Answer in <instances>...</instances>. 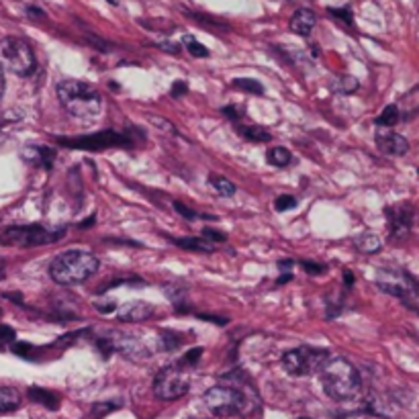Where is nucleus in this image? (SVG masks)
<instances>
[{
  "label": "nucleus",
  "instance_id": "1",
  "mask_svg": "<svg viewBox=\"0 0 419 419\" xmlns=\"http://www.w3.org/2000/svg\"><path fill=\"white\" fill-rule=\"evenodd\" d=\"M203 401L215 415H240L258 407L260 399L252 380L246 373H229L223 383L209 389L203 395Z\"/></svg>",
  "mask_w": 419,
  "mask_h": 419
},
{
  "label": "nucleus",
  "instance_id": "2",
  "mask_svg": "<svg viewBox=\"0 0 419 419\" xmlns=\"http://www.w3.org/2000/svg\"><path fill=\"white\" fill-rule=\"evenodd\" d=\"M321 387L333 401L354 399L362 390V378L358 368L345 358H330L321 368Z\"/></svg>",
  "mask_w": 419,
  "mask_h": 419
},
{
  "label": "nucleus",
  "instance_id": "3",
  "mask_svg": "<svg viewBox=\"0 0 419 419\" xmlns=\"http://www.w3.org/2000/svg\"><path fill=\"white\" fill-rule=\"evenodd\" d=\"M99 270V258L86 250H66L49 264V276L54 283L64 286L78 285L89 281Z\"/></svg>",
  "mask_w": 419,
  "mask_h": 419
},
{
  "label": "nucleus",
  "instance_id": "4",
  "mask_svg": "<svg viewBox=\"0 0 419 419\" xmlns=\"http://www.w3.org/2000/svg\"><path fill=\"white\" fill-rule=\"evenodd\" d=\"M58 99L66 113L74 119H94L103 108L101 92L82 80H61L58 84Z\"/></svg>",
  "mask_w": 419,
  "mask_h": 419
},
{
  "label": "nucleus",
  "instance_id": "5",
  "mask_svg": "<svg viewBox=\"0 0 419 419\" xmlns=\"http://www.w3.org/2000/svg\"><path fill=\"white\" fill-rule=\"evenodd\" d=\"M66 236V227H45V225H16L0 233L2 246H19V248H39L56 243Z\"/></svg>",
  "mask_w": 419,
  "mask_h": 419
},
{
  "label": "nucleus",
  "instance_id": "6",
  "mask_svg": "<svg viewBox=\"0 0 419 419\" xmlns=\"http://www.w3.org/2000/svg\"><path fill=\"white\" fill-rule=\"evenodd\" d=\"M330 352L323 348H313V345H301L283 356V368L293 376H309L319 375L321 368L328 364Z\"/></svg>",
  "mask_w": 419,
  "mask_h": 419
},
{
  "label": "nucleus",
  "instance_id": "7",
  "mask_svg": "<svg viewBox=\"0 0 419 419\" xmlns=\"http://www.w3.org/2000/svg\"><path fill=\"white\" fill-rule=\"evenodd\" d=\"M191 389V375L186 366L182 364H170L162 368L153 378V395L162 401H176L184 397Z\"/></svg>",
  "mask_w": 419,
  "mask_h": 419
},
{
  "label": "nucleus",
  "instance_id": "8",
  "mask_svg": "<svg viewBox=\"0 0 419 419\" xmlns=\"http://www.w3.org/2000/svg\"><path fill=\"white\" fill-rule=\"evenodd\" d=\"M0 58L4 66L16 76H31L35 70V54L31 45L21 37H6L0 44Z\"/></svg>",
  "mask_w": 419,
  "mask_h": 419
},
{
  "label": "nucleus",
  "instance_id": "9",
  "mask_svg": "<svg viewBox=\"0 0 419 419\" xmlns=\"http://www.w3.org/2000/svg\"><path fill=\"white\" fill-rule=\"evenodd\" d=\"M376 286L393 297L399 299H411L419 291L418 281L401 268H383L376 274Z\"/></svg>",
  "mask_w": 419,
  "mask_h": 419
},
{
  "label": "nucleus",
  "instance_id": "10",
  "mask_svg": "<svg viewBox=\"0 0 419 419\" xmlns=\"http://www.w3.org/2000/svg\"><path fill=\"white\" fill-rule=\"evenodd\" d=\"M56 141L64 148H70V150L89 151L106 150V148H113V146H129L131 143V139L127 135L113 131V129H105L101 133L84 135V137H58Z\"/></svg>",
  "mask_w": 419,
  "mask_h": 419
},
{
  "label": "nucleus",
  "instance_id": "11",
  "mask_svg": "<svg viewBox=\"0 0 419 419\" xmlns=\"http://www.w3.org/2000/svg\"><path fill=\"white\" fill-rule=\"evenodd\" d=\"M387 219H389L390 238L401 240V238H405L411 231V227H413V207L407 205V203L389 207L387 209Z\"/></svg>",
  "mask_w": 419,
  "mask_h": 419
},
{
  "label": "nucleus",
  "instance_id": "12",
  "mask_svg": "<svg viewBox=\"0 0 419 419\" xmlns=\"http://www.w3.org/2000/svg\"><path fill=\"white\" fill-rule=\"evenodd\" d=\"M156 313L153 305L148 301H127L117 309V317L123 323H139V321H148Z\"/></svg>",
  "mask_w": 419,
  "mask_h": 419
},
{
  "label": "nucleus",
  "instance_id": "13",
  "mask_svg": "<svg viewBox=\"0 0 419 419\" xmlns=\"http://www.w3.org/2000/svg\"><path fill=\"white\" fill-rule=\"evenodd\" d=\"M376 148L387 153V156H405L409 151V141L405 139L403 135L395 133L390 129H378L375 135Z\"/></svg>",
  "mask_w": 419,
  "mask_h": 419
},
{
  "label": "nucleus",
  "instance_id": "14",
  "mask_svg": "<svg viewBox=\"0 0 419 419\" xmlns=\"http://www.w3.org/2000/svg\"><path fill=\"white\" fill-rule=\"evenodd\" d=\"M29 164L41 166L45 170H51V166L56 162V150L47 148V146H29L21 153Z\"/></svg>",
  "mask_w": 419,
  "mask_h": 419
},
{
  "label": "nucleus",
  "instance_id": "15",
  "mask_svg": "<svg viewBox=\"0 0 419 419\" xmlns=\"http://www.w3.org/2000/svg\"><path fill=\"white\" fill-rule=\"evenodd\" d=\"M315 23H317V16L311 9H299L295 15L291 16V31L307 37L313 31Z\"/></svg>",
  "mask_w": 419,
  "mask_h": 419
},
{
  "label": "nucleus",
  "instance_id": "16",
  "mask_svg": "<svg viewBox=\"0 0 419 419\" xmlns=\"http://www.w3.org/2000/svg\"><path fill=\"white\" fill-rule=\"evenodd\" d=\"M29 399H31V401H35V403L45 405L47 409H58V405H60V397H58L56 393H51V390H45V389H39V387H31V389H29Z\"/></svg>",
  "mask_w": 419,
  "mask_h": 419
},
{
  "label": "nucleus",
  "instance_id": "17",
  "mask_svg": "<svg viewBox=\"0 0 419 419\" xmlns=\"http://www.w3.org/2000/svg\"><path fill=\"white\" fill-rule=\"evenodd\" d=\"M174 246H178L182 250H191V252H203V254L215 252V246L211 241L198 240V238H178L174 240Z\"/></svg>",
  "mask_w": 419,
  "mask_h": 419
},
{
  "label": "nucleus",
  "instance_id": "18",
  "mask_svg": "<svg viewBox=\"0 0 419 419\" xmlns=\"http://www.w3.org/2000/svg\"><path fill=\"white\" fill-rule=\"evenodd\" d=\"M21 405V393L11 387H0V413L15 411Z\"/></svg>",
  "mask_w": 419,
  "mask_h": 419
},
{
  "label": "nucleus",
  "instance_id": "19",
  "mask_svg": "<svg viewBox=\"0 0 419 419\" xmlns=\"http://www.w3.org/2000/svg\"><path fill=\"white\" fill-rule=\"evenodd\" d=\"M354 243H356V250L362 254H376L383 248V241L375 233H364V236L356 238Z\"/></svg>",
  "mask_w": 419,
  "mask_h": 419
},
{
  "label": "nucleus",
  "instance_id": "20",
  "mask_svg": "<svg viewBox=\"0 0 419 419\" xmlns=\"http://www.w3.org/2000/svg\"><path fill=\"white\" fill-rule=\"evenodd\" d=\"M401 119V108L397 105H389L383 108V113L376 117V125L378 127H385V129H389L393 125H397Z\"/></svg>",
  "mask_w": 419,
  "mask_h": 419
},
{
  "label": "nucleus",
  "instance_id": "21",
  "mask_svg": "<svg viewBox=\"0 0 419 419\" xmlns=\"http://www.w3.org/2000/svg\"><path fill=\"white\" fill-rule=\"evenodd\" d=\"M266 160H268V164L276 166V168H285L293 162V153L286 148H270L266 151Z\"/></svg>",
  "mask_w": 419,
  "mask_h": 419
},
{
  "label": "nucleus",
  "instance_id": "22",
  "mask_svg": "<svg viewBox=\"0 0 419 419\" xmlns=\"http://www.w3.org/2000/svg\"><path fill=\"white\" fill-rule=\"evenodd\" d=\"M238 133L250 141H258V143H268L272 139L270 131H266L264 127H238Z\"/></svg>",
  "mask_w": 419,
  "mask_h": 419
},
{
  "label": "nucleus",
  "instance_id": "23",
  "mask_svg": "<svg viewBox=\"0 0 419 419\" xmlns=\"http://www.w3.org/2000/svg\"><path fill=\"white\" fill-rule=\"evenodd\" d=\"M358 80L354 76H340L331 82V89L340 92V94H352V92L358 90Z\"/></svg>",
  "mask_w": 419,
  "mask_h": 419
},
{
  "label": "nucleus",
  "instance_id": "24",
  "mask_svg": "<svg viewBox=\"0 0 419 419\" xmlns=\"http://www.w3.org/2000/svg\"><path fill=\"white\" fill-rule=\"evenodd\" d=\"M401 105H403L405 117H413V115H419V86L405 94L403 101H401Z\"/></svg>",
  "mask_w": 419,
  "mask_h": 419
},
{
  "label": "nucleus",
  "instance_id": "25",
  "mask_svg": "<svg viewBox=\"0 0 419 419\" xmlns=\"http://www.w3.org/2000/svg\"><path fill=\"white\" fill-rule=\"evenodd\" d=\"M182 44H184L186 51H188L193 58H207V56H209V49L203 44H198L195 37H191V35H186V37L182 39Z\"/></svg>",
  "mask_w": 419,
  "mask_h": 419
},
{
  "label": "nucleus",
  "instance_id": "26",
  "mask_svg": "<svg viewBox=\"0 0 419 419\" xmlns=\"http://www.w3.org/2000/svg\"><path fill=\"white\" fill-rule=\"evenodd\" d=\"M209 182L213 184V188H215L219 195H223V196L236 195V184H233V182H229L227 178H223V176H211Z\"/></svg>",
  "mask_w": 419,
  "mask_h": 419
},
{
  "label": "nucleus",
  "instance_id": "27",
  "mask_svg": "<svg viewBox=\"0 0 419 419\" xmlns=\"http://www.w3.org/2000/svg\"><path fill=\"white\" fill-rule=\"evenodd\" d=\"M233 86L243 90V92H250V94H264V86L258 80H252V78H236Z\"/></svg>",
  "mask_w": 419,
  "mask_h": 419
},
{
  "label": "nucleus",
  "instance_id": "28",
  "mask_svg": "<svg viewBox=\"0 0 419 419\" xmlns=\"http://www.w3.org/2000/svg\"><path fill=\"white\" fill-rule=\"evenodd\" d=\"M148 121H150L153 127H158L160 131H164V133L168 135H176L178 131H176V127L170 123V121H166L164 117H156V115H148Z\"/></svg>",
  "mask_w": 419,
  "mask_h": 419
},
{
  "label": "nucleus",
  "instance_id": "29",
  "mask_svg": "<svg viewBox=\"0 0 419 419\" xmlns=\"http://www.w3.org/2000/svg\"><path fill=\"white\" fill-rule=\"evenodd\" d=\"M274 207H276V211H291L293 207H297V198L291 195H281L276 201H274Z\"/></svg>",
  "mask_w": 419,
  "mask_h": 419
},
{
  "label": "nucleus",
  "instance_id": "30",
  "mask_svg": "<svg viewBox=\"0 0 419 419\" xmlns=\"http://www.w3.org/2000/svg\"><path fill=\"white\" fill-rule=\"evenodd\" d=\"M201 356H203V348H195V350H191V352H186V354L182 356L180 364H182V366H195Z\"/></svg>",
  "mask_w": 419,
  "mask_h": 419
},
{
  "label": "nucleus",
  "instance_id": "31",
  "mask_svg": "<svg viewBox=\"0 0 419 419\" xmlns=\"http://www.w3.org/2000/svg\"><path fill=\"white\" fill-rule=\"evenodd\" d=\"M94 309H96L99 313H113V311H117V303L113 299L96 301V303H94Z\"/></svg>",
  "mask_w": 419,
  "mask_h": 419
},
{
  "label": "nucleus",
  "instance_id": "32",
  "mask_svg": "<svg viewBox=\"0 0 419 419\" xmlns=\"http://www.w3.org/2000/svg\"><path fill=\"white\" fill-rule=\"evenodd\" d=\"M301 266H303L305 272H309V274H321V272L325 270L323 264H317L313 260H305V262H301Z\"/></svg>",
  "mask_w": 419,
  "mask_h": 419
},
{
  "label": "nucleus",
  "instance_id": "33",
  "mask_svg": "<svg viewBox=\"0 0 419 419\" xmlns=\"http://www.w3.org/2000/svg\"><path fill=\"white\" fill-rule=\"evenodd\" d=\"M174 211H176L178 215H182L184 219H188V221H193V219H196V217H198L195 211L188 209V207H184L182 203H174Z\"/></svg>",
  "mask_w": 419,
  "mask_h": 419
},
{
  "label": "nucleus",
  "instance_id": "34",
  "mask_svg": "<svg viewBox=\"0 0 419 419\" xmlns=\"http://www.w3.org/2000/svg\"><path fill=\"white\" fill-rule=\"evenodd\" d=\"M330 13L338 19H342L348 25H352V11L350 9H330Z\"/></svg>",
  "mask_w": 419,
  "mask_h": 419
},
{
  "label": "nucleus",
  "instance_id": "35",
  "mask_svg": "<svg viewBox=\"0 0 419 419\" xmlns=\"http://www.w3.org/2000/svg\"><path fill=\"white\" fill-rule=\"evenodd\" d=\"M162 335H164V338H166L164 344H162V348H164V350H174L176 345H180L178 335H174V333H168V331H164Z\"/></svg>",
  "mask_w": 419,
  "mask_h": 419
},
{
  "label": "nucleus",
  "instance_id": "36",
  "mask_svg": "<svg viewBox=\"0 0 419 419\" xmlns=\"http://www.w3.org/2000/svg\"><path fill=\"white\" fill-rule=\"evenodd\" d=\"M172 96L174 99H180V96H184L186 92H188V86H186V82H182V80H176L174 84H172Z\"/></svg>",
  "mask_w": 419,
  "mask_h": 419
},
{
  "label": "nucleus",
  "instance_id": "37",
  "mask_svg": "<svg viewBox=\"0 0 419 419\" xmlns=\"http://www.w3.org/2000/svg\"><path fill=\"white\" fill-rule=\"evenodd\" d=\"M15 330L9 325H0V342H15Z\"/></svg>",
  "mask_w": 419,
  "mask_h": 419
},
{
  "label": "nucleus",
  "instance_id": "38",
  "mask_svg": "<svg viewBox=\"0 0 419 419\" xmlns=\"http://www.w3.org/2000/svg\"><path fill=\"white\" fill-rule=\"evenodd\" d=\"M203 236L207 238V240L213 243V241H225L227 238H225V233H219V231H215V229H211V227H207L205 231H203Z\"/></svg>",
  "mask_w": 419,
  "mask_h": 419
},
{
  "label": "nucleus",
  "instance_id": "39",
  "mask_svg": "<svg viewBox=\"0 0 419 419\" xmlns=\"http://www.w3.org/2000/svg\"><path fill=\"white\" fill-rule=\"evenodd\" d=\"M221 113H223L225 117H229V119H236V121L241 117V113L238 111V106H223V108H221Z\"/></svg>",
  "mask_w": 419,
  "mask_h": 419
},
{
  "label": "nucleus",
  "instance_id": "40",
  "mask_svg": "<svg viewBox=\"0 0 419 419\" xmlns=\"http://www.w3.org/2000/svg\"><path fill=\"white\" fill-rule=\"evenodd\" d=\"M13 352L19 354V356H29L31 345L29 344H15L13 345Z\"/></svg>",
  "mask_w": 419,
  "mask_h": 419
},
{
  "label": "nucleus",
  "instance_id": "41",
  "mask_svg": "<svg viewBox=\"0 0 419 419\" xmlns=\"http://www.w3.org/2000/svg\"><path fill=\"white\" fill-rule=\"evenodd\" d=\"M203 321H213V323H217V325H225L227 323V319H223V317H213V315H205V313H201L198 315Z\"/></svg>",
  "mask_w": 419,
  "mask_h": 419
},
{
  "label": "nucleus",
  "instance_id": "42",
  "mask_svg": "<svg viewBox=\"0 0 419 419\" xmlns=\"http://www.w3.org/2000/svg\"><path fill=\"white\" fill-rule=\"evenodd\" d=\"M160 47H162L164 51H170V54H180V45L176 44H160Z\"/></svg>",
  "mask_w": 419,
  "mask_h": 419
},
{
  "label": "nucleus",
  "instance_id": "43",
  "mask_svg": "<svg viewBox=\"0 0 419 419\" xmlns=\"http://www.w3.org/2000/svg\"><path fill=\"white\" fill-rule=\"evenodd\" d=\"M293 264H295V262L286 258V260H283V262H278V268L286 270V272H291V268H293Z\"/></svg>",
  "mask_w": 419,
  "mask_h": 419
},
{
  "label": "nucleus",
  "instance_id": "44",
  "mask_svg": "<svg viewBox=\"0 0 419 419\" xmlns=\"http://www.w3.org/2000/svg\"><path fill=\"white\" fill-rule=\"evenodd\" d=\"M288 281H293V272H283L281 278H278V285H285Z\"/></svg>",
  "mask_w": 419,
  "mask_h": 419
},
{
  "label": "nucleus",
  "instance_id": "45",
  "mask_svg": "<svg viewBox=\"0 0 419 419\" xmlns=\"http://www.w3.org/2000/svg\"><path fill=\"white\" fill-rule=\"evenodd\" d=\"M344 283H345V286L354 285V274H352L350 270H345L344 272Z\"/></svg>",
  "mask_w": 419,
  "mask_h": 419
},
{
  "label": "nucleus",
  "instance_id": "46",
  "mask_svg": "<svg viewBox=\"0 0 419 419\" xmlns=\"http://www.w3.org/2000/svg\"><path fill=\"white\" fill-rule=\"evenodd\" d=\"M94 221H96V217H94V215H90L89 219H86V221H82L78 227H80V229H89L90 225H94Z\"/></svg>",
  "mask_w": 419,
  "mask_h": 419
},
{
  "label": "nucleus",
  "instance_id": "47",
  "mask_svg": "<svg viewBox=\"0 0 419 419\" xmlns=\"http://www.w3.org/2000/svg\"><path fill=\"white\" fill-rule=\"evenodd\" d=\"M4 297H6V299L15 301V303H23V297H21V295H9V293H6Z\"/></svg>",
  "mask_w": 419,
  "mask_h": 419
},
{
  "label": "nucleus",
  "instance_id": "48",
  "mask_svg": "<svg viewBox=\"0 0 419 419\" xmlns=\"http://www.w3.org/2000/svg\"><path fill=\"white\" fill-rule=\"evenodd\" d=\"M4 92V76H2V66H0V96Z\"/></svg>",
  "mask_w": 419,
  "mask_h": 419
},
{
  "label": "nucleus",
  "instance_id": "49",
  "mask_svg": "<svg viewBox=\"0 0 419 419\" xmlns=\"http://www.w3.org/2000/svg\"><path fill=\"white\" fill-rule=\"evenodd\" d=\"M299 419H311V418H299Z\"/></svg>",
  "mask_w": 419,
  "mask_h": 419
},
{
  "label": "nucleus",
  "instance_id": "50",
  "mask_svg": "<svg viewBox=\"0 0 419 419\" xmlns=\"http://www.w3.org/2000/svg\"><path fill=\"white\" fill-rule=\"evenodd\" d=\"M0 348H2V345H0Z\"/></svg>",
  "mask_w": 419,
  "mask_h": 419
},
{
  "label": "nucleus",
  "instance_id": "51",
  "mask_svg": "<svg viewBox=\"0 0 419 419\" xmlns=\"http://www.w3.org/2000/svg\"><path fill=\"white\" fill-rule=\"evenodd\" d=\"M418 172H419V170H418Z\"/></svg>",
  "mask_w": 419,
  "mask_h": 419
}]
</instances>
